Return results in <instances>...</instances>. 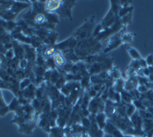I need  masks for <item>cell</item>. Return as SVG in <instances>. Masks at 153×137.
<instances>
[{
    "label": "cell",
    "mask_w": 153,
    "mask_h": 137,
    "mask_svg": "<svg viewBox=\"0 0 153 137\" xmlns=\"http://www.w3.org/2000/svg\"><path fill=\"white\" fill-rule=\"evenodd\" d=\"M75 1H62V6L56 13L62 17H70L71 20V9L75 5Z\"/></svg>",
    "instance_id": "3"
},
{
    "label": "cell",
    "mask_w": 153,
    "mask_h": 137,
    "mask_svg": "<svg viewBox=\"0 0 153 137\" xmlns=\"http://www.w3.org/2000/svg\"><path fill=\"white\" fill-rule=\"evenodd\" d=\"M14 54H15V53L13 52V50L12 49H8L7 51L6 57L7 58H9V59H12L13 57H14Z\"/></svg>",
    "instance_id": "21"
},
{
    "label": "cell",
    "mask_w": 153,
    "mask_h": 137,
    "mask_svg": "<svg viewBox=\"0 0 153 137\" xmlns=\"http://www.w3.org/2000/svg\"><path fill=\"white\" fill-rule=\"evenodd\" d=\"M127 51H128V54L130 55L132 58L134 60H139L142 58L141 54L137 49H135L133 47H127Z\"/></svg>",
    "instance_id": "11"
},
{
    "label": "cell",
    "mask_w": 153,
    "mask_h": 137,
    "mask_svg": "<svg viewBox=\"0 0 153 137\" xmlns=\"http://www.w3.org/2000/svg\"><path fill=\"white\" fill-rule=\"evenodd\" d=\"M146 62H147V67H153V54L151 53L146 58Z\"/></svg>",
    "instance_id": "18"
},
{
    "label": "cell",
    "mask_w": 153,
    "mask_h": 137,
    "mask_svg": "<svg viewBox=\"0 0 153 137\" xmlns=\"http://www.w3.org/2000/svg\"><path fill=\"white\" fill-rule=\"evenodd\" d=\"M132 18H133V13H129V14L126 15L125 16H124V17H122L121 22H122V24H123V25L127 26L128 24H131Z\"/></svg>",
    "instance_id": "17"
},
{
    "label": "cell",
    "mask_w": 153,
    "mask_h": 137,
    "mask_svg": "<svg viewBox=\"0 0 153 137\" xmlns=\"http://www.w3.org/2000/svg\"><path fill=\"white\" fill-rule=\"evenodd\" d=\"M30 79H25V80H23L22 83H21L20 87H21V89H22V90L25 89V87H29V85H30Z\"/></svg>",
    "instance_id": "19"
},
{
    "label": "cell",
    "mask_w": 153,
    "mask_h": 137,
    "mask_svg": "<svg viewBox=\"0 0 153 137\" xmlns=\"http://www.w3.org/2000/svg\"><path fill=\"white\" fill-rule=\"evenodd\" d=\"M133 11H134V7L131 6H128V7H123L120 8L119 12V16L120 18H122V17H124L126 15H128L129 13H133Z\"/></svg>",
    "instance_id": "13"
},
{
    "label": "cell",
    "mask_w": 153,
    "mask_h": 137,
    "mask_svg": "<svg viewBox=\"0 0 153 137\" xmlns=\"http://www.w3.org/2000/svg\"><path fill=\"white\" fill-rule=\"evenodd\" d=\"M94 18L95 16H93L92 17L87 20L86 22L83 24V25L79 27V28L75 31V33L73 34V36L78 40L79 39H80L81 40H86V39H88V34H90V30L91 27L93 26V24H94Z\"/></svg>",
    "instance_id": "2"
},
{
    "label": "cell",
    "mask_w": 153,
    "mask_h": 137,
    "mask_svg": "<svg viewBox=\"0 0 153 137\" xmlns=\"http://www.w3.org/2000/svg\"><path fill=\"white\" fill-rule=\"evenodd\" d=\"M120 95H121V100L123 101V103H126V104H129V103H133L134 100H133V98H132L130 94L128 93V91L124 90L120 93Z\"/></svg>",
    "instance_id": "12"
},
{
    "label": "cell",
    "mask_w": 153,
    "mask_h": 137,
    "mask_svg": "<svg viewBox=\"0 0 153 137\" xmlns=\"http://www.w3.org/2000/svg\"><path fill=\"white\" fill-rule=\"evenodd\" d=\"M29 6H30V3H21V2H13V6H12V8H11V11L16 15V14L18 13H20L22 10L25 9V7H27Z\"/></svg>",
    "instance_id": "9"
},
{
    "label": "cell",
    "mask_w": 153,
    "mask_h": 137,
    "mask_svg": "<svg viewBox=\"0 0 153 137\" xmlns=\"http://www.w3.org/2000/svg\"><path fill=\"white\" fill-rule=\"evenodd\" d=\"M26 65H27L26 60L22 59V61H21V67H22V68H25V67H26Z\"/></svg>",
    "instance_id": "23"
},
{
    "label": "cell",
    "mask_w": 153,
    "mask_h": 137,
    "mask_svg": "<svg viewBox=\"0 0 153 137\" xmlns=\"http://www.w3.org/2000/svg\"><path fill=\"white\" fill-rule=\"evenodd\" d=\"M8 112H9V108H8V106L0 108V117L5 116Z\"/></svg>",
    "instance_id": "20"
},
{
    "label": "cell",
    "mask_w": 153,
    "mask_h": 137,
    "mask_svg": "<svg viewBox=\"0 0 153 137\" xmlns=\"http://www.w3.org/2000/svg\"><path fill=\"white\" fill-rule=\"evenodd\" d=\"M136 108L135 106L132 103H129V104H127V107H126V115L128 116V118H130L135 112H136Z\"/></svg>",
    "instance_id": "16"
},
{
    "label": "cell",
    "mask_w": 153,
    "mask_h": 137,
    "mask_svg": "<svg viewBox=\"0 0 153 137\" xmlns=\"http://www.w3.org/2000/svg\"><path fill=\"white\" fill-rule=\"evenodd\" d=\"M53 58L56 67H64L66 64V62H67V60L66 59L65 56L63 55L62 51L58 49H56L55 53L53 54Z\"/></svg>",
    "instance_id": "6"
},
{
    "label": "cell",
    "mask_w": 153,
    "mask_h": 137,
    "mask_svg": "<svg viewBox=\"0 0 153 137\" xmlns=\"http://www.w3.org/2000/svg\"><path fill=\"white\" fill-rule=\"evenodd\" d=\"M36 120L32 122H25L24 124L19 127V131L22 132L24 134L26 135H31L33 132V130L35 128L36 126Z\"/></svg>",
    "instance_id": "8"
},
{
    "label": "cell",
    "mask_w": 153,
    "mask_h": 137,
    "mask_svg": "<svg viewBox=\"0 0 153 137\" xmlns=\"http://www.w3.org/2000/svg\"><path fill=\"white\" fill-rule=\"evenodd\" d=\"M138 62H139V65H140L141 68H146V67H147V62H146V60L143 59V58H142L141 59L138 60Z\"/></svg>",
    "instance_id": "22"
},
{
    "label": "cell",
    "mask_w": 153,
    "mask_h": 137,
    "mask_svg": "<svg viewBox=\"0 0 153 137\" xmlns=\"http://www.w3.org/2000/svg\"><path fill=\"white\" fill-rule=\"evenodd\" d=\"M106 115L105 114V112H101V113H97V115H95L96 122H97L99 129H101V130H103L104 127H106Z\"/></svg>",
    "instance_id": "10"
},
{
    "label": "cell",
    "mask_w": 153,
    "mask_h": 137,
    "mask_svg": "<svg viewBox=\"0 0 153 137\" xmlns=\"http://www.w3.org/2000/svg\"><path fill=\"white\" fill-rule=\"evenodd\" d=\"M104 131L105 133L111 135L113 137H125V136L121 133V131L111 122H106V127H104Z\"/></svg>",
    "instance_id": "5"
},
{
    "label": "cell",
    "mask_w": 153,
    "mask_h": 137,
    "mask_svg": "<svg viewBox=\"0 0 153 137\" xmlns=\"http://www.w3.org/2000/svg\"><path fill=\"white\" fill-rule=\"evenodd\" d=\"M134 33H127L122 35L121 40L122 43H132L134 40Z\"/></svg>",
    "instance_id": "14"
},
{
    "label": "cell",
    "mask_w": 153,
    "mask_h": 137,
    "mask_svg": "<svg viewBox=\"0 0 153 137\" xmlns=\"http://www.w3.org/2000/svg\"><path fill=\"white\" fill-rule=\"evenodd\" d=\"M62 4V1L59 0H48L44 2V10L45 13H56Z\"/></svg>",
    "instance_id": "4"
},
{
    "label": "cell",
    "mask_w": 153,
    "mask_h": 137,
    "mask_svg": "<svg viewBox=\"0 0 153 137\" xmlns=\"http://www.w3.org/2000/svg\"><path fill=\"white\" fill-rule=\"evenodd\" d=\"M101 45L100 42L97 40L96 39H86L80 40L75 47V54L77 56H84V55H91L94 54L98 50L100 49Z\"/></svg>",
    "instance_id": "1"
},
{
    "label": "cell",
    "mask_w": 153,
    "mask_h": 137,
    "mask_svg": "<svg viewBox=\"0 0 153 137\" xmlns=\"http://www.w3.org/2000/svg\"><path fill=\"white\" fill-rule=\"evenodd\" d=\"M108 75L110 76H111L114 79H120L121 78V74L120 72V70L118 67H113L109 71V74Z\"/></svg>",
    "instance_id": "15"
},
{
    "label": "cell",
    "mask_w": 153,
    "mask_h": 137,
    "mask_svg": "<svg viewBox=\"0 0 153 137\" xmlns=\"http://www.w3.org/2000/svg\"><path fill=\"white\" fill-rule=\"evenodd\" d=\"M138 85H139V83H138V80H137V76H132V77L128 78V79L125 81L124 90L129 92V91H133V90H134V89H137V86H138Z\"/></svg>",
    "instance_id": "7"
}]
</instances>
